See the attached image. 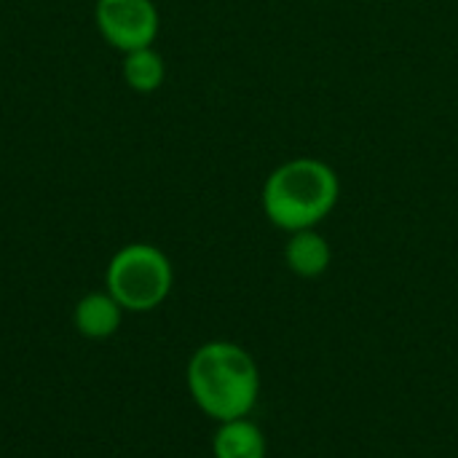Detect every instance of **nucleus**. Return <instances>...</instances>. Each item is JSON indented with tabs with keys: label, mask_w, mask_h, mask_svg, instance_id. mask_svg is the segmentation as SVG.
<instances>
[{
	"label": "nucleus",
	"mask_w": 458,
	"mask_h": 458,
	"mask_svg": "<svg viewBox=\"0 0 458 458\" xmlns=\"http://www.w3.org/2000/svg\"><path fill=\"white\" fill-rule=\"evenodd\" d=\"M121 311L110 293H89L75 306V327L83 338L105 341L121 327Z\"/></svg>",
	"instance_id": "6"
},
{
	"label": "nucleus",
	"mask_w": 458,
	"mask_h": 458,
	"mask_svg": "<svg viewBox=\"0 0 458 458\" xmlns=\"http://www.w3.org/2000/svg\"><path fill=\"white\" fill-rule=\"evenodd\" d=\"M123 78H126V83L134 91L150 94V91H156L164 83L166 64H164L161 54L153 51L150 46L148 48H137V51H129L126 59H123Z\"/></svg>",
	"instance_id": "8"
},
{
	"label": "nucleus",
	"mask_w": 458,
	"mask_h": 458,
	"mask_svg": "<svg viewBox=\"0 0 458 458\" xmlns=\"http://www.w3.org/2000/svg\"><path fill=\"white\" fill-rule=\"evenodd\" d=\"M212 451L215 458H266V437L247 419L223 421L212 440Z\"/></svg>",
	"instance_id": "7"
},
{
	"label": "nucleus",
	"mask_w": 458,
	"mask_h": 458,
	"mask_svg": "<svg viewBox=\"0 0 458 458\" xmlns=\"http://www.w3.org/2000/svg\"><path fill=\"white\" fill-rule=\"evenodd\" d=\"M188 389L193 403L215 421L247 419L260 394L255 360L236 344H204L188 365Z\"/></svg>",
	"instance_id": "1"
},
{
	"label": "nucleus",
	"mask_w": 458,
	"mask_h": 458,
	"mask_svg": "<svg viewBox=\"0 0 458 458\" xmlns=\"http://www.w3.org/2000/svg\"><path fill=\"white\" fill-rule=\"evenodd\" d=\"M341 182L319 158H293L276 166L263 185V212L282 231H306L322 223L338 204Z\"/></svg>",
	"instance_id": "2"
},
{
	"label": "nucleus",
	"mask_w": 458,
	"mask_h": 458,
	"mask_svg": "<svg viewBox=\"0 0 458 458\" xmlns=\"http://www.w3.org/2000/svg\"><path fill=\"white\" fill-rule=\"evenodd\" d=\"M94 21L102 38L123 54L148 48L158 35V11L153 0H97Z\"/></svg>",
	"instance_id": "4"
},
{
	"label": "nucleus",
	"mask_w": 458,
	"mask_h": 458,
	"mask_svg": "<svg viewBox=\"0 0 458 458\" xmlns=\"http://www.w3.org/2000/svg\"><path fill=\"white\" fill-rule=\"evenodd\" d=\"M172 290V263L153 244H129L107 266V293L126 311H150Z\"/></svg>",
	"instance_id": "3"
},
{
	"label": "nucleus",
	"mask_w": 458,
	"mask_h": 458,
	"mask_svg": "<svg viewBox=\"0 0 458 458\" xmlns=\"http://www.w3.org/2000/svg\"><path fill=\"white\" fill-rule=\"evenodd\" d=\"M284 260L295 276L317 279L330 268L333 252H330V244L325 236H319L314 228H306V231H295L290 236L287 250H284Z\"/></svg>",
	"instance_id": "5"
}]
</instances>
